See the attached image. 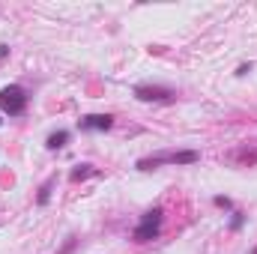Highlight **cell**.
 Returning <instances> with one entry per match:
<instances>
[{"mask_svg":"<svg viewBox=\"0 0 257 254\" xmlns=\"http://www.w3.org/2000/svg\"><path fill=\"white\" fill-rule=\"evenodd\" d=\"M200 162V153L197 150H165V153H156V156H147V159H138V171H156L162 165H194Z\"/></svg>","mask_w":257,"mask_h":254,"instance_id":"6da1fadb","label":"cell"},{"mask_svg":"<svg viewBox=\"0 0 257 254\" xmlns=\"http://www.w3.org/2000/svg\"><path fill=\"white\" fill-rule=\"evenodd\" d=\"M162 221H165V209H162V206L147 209V212L141 215L138 227L132 230V239H135V242H150V239H156L159 230H162Z\"/></svg>","mask_w":257,"mask_h":254,"instance_id":"7a4b0ae2","label":"cell"},{"mask_svg":"<svg viewBox=\"0 0 257 254\" xmlns=\"http://www.w3.org/2000/svg\"><path fill=\"white\" fill-rule=\"evenodd\" d=\"M27 102H30V96L21 84H9L0 90V111L6 117H21L27 111Z\"/></svg>","mask_w":257,"mask_h":254,"instance_id":"3957f363","label":"cell"},{"mask_svg":"<svg viewBox=\"0 0 257 254\" xmlns=\"http://www.w3.org/2000/svg\"><path fill=\"white\" fill-rule=\"evenodd\" d=\"M135 99H141V102H174L177 93L171 87H162V84H138Z\"/></svg>","mask_w":257,"mask_h":254,"instance_id":"277c9868","label":"cell"},{"mask_svg":"<svg viewBox=\"0 0 257 254\" xmlns=\"http://www.w3.org/2000/svg\"><path fill=\"white\" fill-rule=\"evenodd\" d=\"M114 126V117L111 114H84L78 120V129L81 132H108Z\"/></svg>","mask_w":257,"mask_h":254,"instance_id":"5b68a950","label":"cell"},{"mask_svg":"<svg viewBox=\"0 0 257 254\" xmlns=\"http://www.w3.org/2000/svg\"><path fill=\"white\" fill-rule=\"evenodd\" d=\"M69 138H72V135H69L66 129H60V132H51V135L45 138V147H48L51 153H54V150H63L66 144H69Z\"/></svg>","mask_w":257,"mask_h":254,"instance_id":"8992f818","label":"cell"},{"mask_svg":"<svg viewBox=\"0 0 257 254\" xmlns=\"http://www.w3.org/2000/svg\"><path fill=\"white\" fill-rule=\"evenodd\" d=\"M54 186H57V177H48V180L39 186V194H36V203H39V206H45V203L51 200V189H54Z\"/></svg>","mask_w":257,"mask_h":254,"instance_id":"52a82bcc","label":"cell"},{"mask_svg":"<svg viewBox=\"0 0 257 254\" xmlns=\"http://www.w3.org/2000/svg\"><path fill=\"white\" fill-rule=\"evenodd\" d=\"M87 177H96V168H93V165H75V171L69 174L72 183H81V180H87Z\"/></svg>","mask_w":257,"mask_h":254,"instance_id":"ba28073f","label":"cell"},{"mask_svg":"<svg viewBox=\"0 0 257 254\" xmlns=\"http://www.w3.org/2000/svg\"><path fill=\"white\" fill-rule=\"evenodd\" d=\"M212 203H215L218 209H230V212H233V200H230V197H224V194H215V197H212Z\"/></svg>","mask_w":257,"mask_h":254,"instance_id":"9c48e42d","label":"cell"},{"mask_svg":"<svg viewBox=\"0 0 257 254\" xmlns=\"http://www.w3.org/2000/svg\"><path fill=\"white\" fill-rule=\"evenodd\" d=\"M230 215H233V218H230V230H239V227L245 224V212H239V209H233Z\"/></svg>","mask_w":257,"mask_h":254,"instance_id":"30bf717a","label":"cell"},{"mask_svg":"<svg viewBox=\"0 0 257 254\" xmlns=\"http://www.w3.org/2000/svg\"><path fill=\"white\" fill-rule=\"evenodd\" d=\"M248 72H251V63H242L239 69H236V75H248Z\"/></svg>","mask_w":257,"mask_h":254,"instance_id":"8fae6325","label":"cell"},{"mask_svg":"<svg viewBox=\"0 0 257 254\" xmlns=\"http://www.w3.org/2000/svg\"><path fill=\"white\" fill-rule=\"evenodd\" d=\"M251 254H257V248H254V251H251Z\"/></svg>","mask_w":257,"mask_h":254,"instance_id":"7c38bea8","label":"cell"},{"mask_svg":"<svg viewBox=\"0 0 257 254\" xmlns=\"http://www.w3.org/2000/svg\"><path fill=\"white\" fill-rule=\"evenodd\" d=\"M0 123H3V117H0Z\"/></svg>","mask_w":257,"mask_h":254,"instance_id":"4fadbf2b","label":"cell"}]
</instances>
